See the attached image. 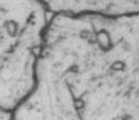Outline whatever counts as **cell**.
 <instances>
[{"mask_svg": "<svg viewBox=\"0 0 139 120\" xmlns=\"http://www.w3.org/2000/svg\"><path fill=\"white\" fill-rule=\"evenodd\" d=\"M52 15L40 0H0V107L12 111L32 89Z\"/></svg>", "mask_w": 139, "mask_h": 120, "instance_id": "cell-1", "label": "cell"}, {"mask_svg": "<svg viewBox=\"0 0 139 120\" xmlns=\"http://www.w3.org/2000/svg\"><path fill=\"white\" fill-rule=\"evenodd\" d=\"M52 14L123 16L139 13V0H40Z\"/></svg>", "mask_w": 139, "mask_h": 120, "instance_id": "cell-2", "label": "cell"}, {"mask_svg": "<svg viewBox=\"0 0 139 120\" xmlns=\"http://www.w3.org/2000/svg\"><path fill=\"white\" fill-rule=\"evenodd\" d=\"M0 120H13L12 111L0 107Z\"/></svg>", "mask_w": 139, "mask_h": 120, "instance_id": "cell-3", "label": "cell"}]
</instances>
